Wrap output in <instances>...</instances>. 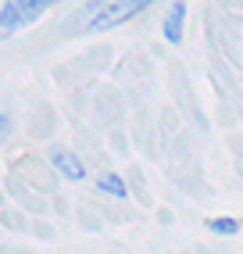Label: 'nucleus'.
I'll return each mask as SVG.
<instances>
[{"mask_svg":"<svg viewBox=\"0 0 243 254\" xmlns=\"http://www.w3.org/2000/svg\"><path fill=\"white\" fill-rule=\"evenodd\" d=\"M97 186H100L104 193H111V197H118V200H122V197L129 193V190H125V179H122V176H115V172H108V176H100V183H97Z\"/></svg>","mask_w":243,"mask_h":254,"instance_id":"nucleus-5","label":"nucleus"},{"mask_svg":"<svg viewBox=\"0 0 243 254\" xmlns=\"http://www.w3.org/2000/svg\"><path fill=\"white\" fill-rule=\"evenodd\" d=\"M7 132H11V118H7L4 111H0V140H4V136H7Z\"/></svg>","mask_w":243,"mask_h":254,"instance_id":"nucleus-7","label":"nucleus"},{"mask_svg":"<svg viewBox=\"0 0 243 254\" xmlns=\"http://www.w3.org/2000/svg\"><path fill=\"white\" fill-rule=\"evenodd\" d=\"M50 7H58V0H7L0 7V40H11L14 32L40 22Z\"/></svg>","mask_w":243,"mask_h":254,"instance_id":"nucleus-2","label":"nucleus"},{"mask_svg":"<svg viewBox=\"0 0 243 254\" xmlns=\"http://www.w3.org/2000/svg\"><path fill=\"white\" fill-rule=\"evenodd\" d=\"M182 25H186V4L182 0H176V4H172V11H168V18H165V40L172 43V47H179L182 43Z\"/></svg>","mask_w":243,"mask_h":254,"instance_id":"nucleus-4","label":"nucleus"},{"mask_svg":"<svg viewBox=\"0 0 243 254\" xmlns=\"http://www.w3.org/2000/svg\"><path fill=\"white\" fill-rule=\"evenodd\" d=\"M207 229L218 233V236H233V233H240V222H236V218H211Z\"/></svg>","mask_w":243,"mask_h":254,"instance_id":"nucleus-6","label":"nucleus"},{"mask_svg":"<svg viewBox=\"0 0 243 254\" xmlns=\"http://www.w3.org/2000/svg\"><path fill=\"white\" fill-rule=\"evenodd\" d=\"M154 0H90L72 22H68V36H90V32L115 29L122 22L136 18L140 11H147Z\"/></svg>","mask_w":243,"mask_h":254,"instance_id":"nucleus-1","label":"nucleus"},{"mask_svg":"<svg viewBox=\"0 0 243 254\" xmlns=\"http://www.w3.org/2000/svg\"><path fill=\"white\" fill-rule=\"evenodd\" d=\"M50 165H54V168H58V172H61L68 183H82V179H86V165H82L75 154L61 150V147L54 150V154H50Z\"/></svg>","mask_w":243,"mask_h":254,"instance_id":"nucleus-3","label":"nucleus"}]
</instances>
